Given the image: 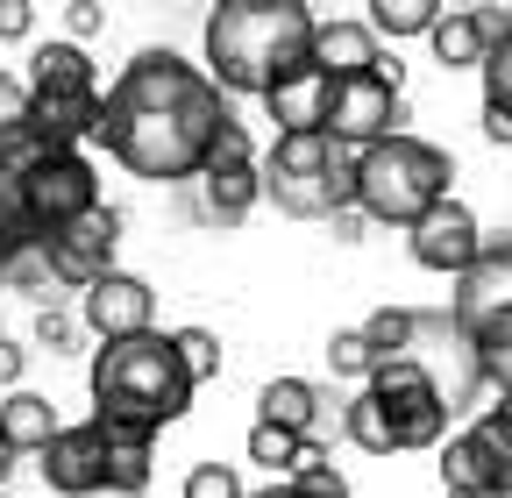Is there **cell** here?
Returning <instances> with one entry per match:
<instances>
[{
	"mask_svg": "<svg viewBox=\"0 0 512 498\" xmlns=\"http://www.w3.org/2000/svg\"><path fill=\"white\" fill-rule=\"evenodd\" d=\"M36 249H43V264H50V278H57L64 292H93L107 271H121V264H114V249H121V214H114V207H93L86 221L43 235Z\"/></svg>",
	"mask_w": 512,
	"mask_h": 498,
	"instance_id": "obj_12",
	"label": "cell"
},
{
	"mask_svg": "<svg viewBox=\"0 0 512 498\" xmlns=\"http://www.w3.org/2000/svg\"><path fill=\"white\" fill-rule=\"evenodd\" d=\"M448 498H477V491H448Z\"/></svg>",
	"mask_w": 512,
	"mask_h": 498,
	"instance_id": "obj_42",
	"label": "cell"
},
{
	"mask_svg": "<svg viewBox=\"0 0 512 498\" xmlns=\"http://www.w3.org/2000/svg\"><path fill=\"white\" fill-rule=\"evenodd\" d=\"M299 449H306V442H299V434H285V427H264V420L249 427V463H264L278 484L299 470Z\"/></svg>",
	"mask_w": 512,
	"mask_h": 498,
	"instance_id": "obj_30",
	"label": "cell"
},
{
	"mask_svg": "<svg viewBox=\"0 0 512 498\" xmlns=\"http://www.w3.org/2000/svg\"><path fill=\"white\" fill-rule=\"evenodd\" d=\"M15 178H22V207H29L36 242L57 235V228H72V221H86L93 207H107V200H100V171H93L86 150H57V143H43Z\"/></svg>",
	"mask_w": 512,
	"mask_h": 498,
	"instance_id": "obj_7",
	"label": "cell"
},
{
	"mask_svg": "<svg viewBox=\"0 0 512 498\" xmlns=\"http://www.w3.org/2000/svg\"><path fill=\"white\" fill-rule=\"evenodd\" d=\"M328 370H335V378H356V385H370L377 356H370L363 328H335V342H328Z\"/></svg>",
	"mask_w": 512,
	"mask_h": 498,
	"instance_id": "obj_34",
	"label": "cell"
},
{
	"mask_svg": "<svg viewBox=\"0 0 512 498\" xmlns=\"http://www.w3.org/2000/svg\"><path fill=\"white\" fill-rule=\"evenodd\" d=\"M406 249H413V264L420 271H441V278H463L477 264V249H484V228L463 200H441L434 214H420L406 228Z\"/></svg>",
	"mask_w": 512,
	"mask_h": 498,
	"instance_id": "obj_15",
	"label": "cell"
},
{
	"mask_svg": "<svg viewBox=\"0 0 512 498\" xmlns=\"http://www.w3.org/2000/svg\"><path fill=\"white\" fill-rule=\"evenodd\" d=\"M335 399L320 392L313 378H271L264 392H256V420L264 427H285V434H299V442H320V427H328L335 413H328ZM342 427V420H335Z\"/></svg>",
	"mask_w": 512,
	"mask_h": 498,
	"instance_id": "obj_18",
	"label": "cell"
},
{
	"mask_svg": "<svg viewBox=\"0 0 512 498\" xmlns=\"http://www.w3.org/2000/svg\"><path fill=\"white\" fill-rule=\"evenodd\" d=\"M441 484L477 491V498H512V399L484 406L456 442L441 449Z\"/></svg>",
	"mask_w": 512,
	"mask_h": 498,
	"instance_id": "obj_10",
	"label": "cell"
},
{
	"mask_svg": "<svg viewBox=\"0 0 512 498\" xmlns=\"http://www.w3.org/2000/svg\"><path fill=\"white\" fill-rule=\"evenodd\" d=\"M36 29V8L29 0H0V43H22Z\"/></svg>",
	"mask_w": 512,
	"mask_h": 498,
	"instance_id": "obj_37",
	"label": "cell"
},
{
	"mask_svg": "<svg viewBox=\"0 0 512 498\" xmlns=\"http://www.w3.org/2000/svg\"><path fill=\"white\" fill-rule=\"evenodd\" d=\"M313 72H328L335 86L363 79V72H384V50H377L370 22H320L313 29Z\"/></svg>",
	"mask_w": 512,
	"mask_h": 498,
	"instance_id": "obj_19",
	"label": "cell"
},
{
	"mask_svg": "<svg viewBox=\"0 0 512 498\" xmlns=\"http://www.w3.org/2000/svg\"><path fill=\"white\" fill-rule=\"evenodd\" d=\"M150 434H121V427H107V491L114 498H143L150 491Z\"/></svg>",
	"mask_w": 512,
	"mask_h": 498,
	"instance_id": "obj_23",
	"label": "cell"
},
{
	"mask_svg": "<svg viewBox=\"0 0 512 498\" xmlns=\"http://www.w3.org/2000/svg\"><path fill=\"white\" fill-rule=\"evenodd\" d=\"M256 200H264V164H256V150H249V129H228V143L200 171V214L235 228V221H249Z\"/></svg>",
	"mask_w": 512,
	"mask_h": 498,
	"instance_id": "obj_14",
	"label": "cell"
},
{
	"mask_svg": "<svg viewBox=\"0 0 512 498\" xmlns=\"http://www.w3.org/2000/svg\"><path fill=\"white\" fill-rule=\"evenodd\" d=\"M342 434H349L356 449H370V456H392V434H384V420H377L370 392H356V399L342 406Z\"/></svg>",
	"mask_w": 512,
	"mask_h": 498,
	"instance_id": "obj_32",
	"label": "cell"
},
{
	"mask_svg": "<svg viewBox=\"0 0 512 498\" xmlns=\"http://www.w3.org/2000/svg\"><path fill=\"white\" fill-rule=\"evenodd\" d=\"M15 463H22V456H15V442H8V434H0V484L15 477Z\"/></svg>",
	"mask_w": 512,
	"mask_h": 498,
	"instance_id": "obj_40",
	"label": "cell"
},
{
	"mask_svg": "<svg viewBox=\"0 0 512 498\" xmlns=\"http://www.w3.org/2000/svg\"><path fill=\"white\" fill-rule=\"evenodd\" d=\"M406 363H420L427 378H434V392L448 399V413L477 406V392H484L477 342H470V328L448 314V306H413V342H406Z\"/></svg>",
	"mask_w": 512,
	"mask_h": 498,
	"instance_id": "obj_9",
	"label": "cell"
},
{
	"mask_svg": "<svg viewBox=\"0 0 512 498\" xmlns=\"http://www.w3.org/2000/svg\"><path fill=\"white\" fill-rule=\"evenodd\" d=\"M249 498H299L292 484H271V491H249Z\"/></svg>",
	"mask_w": 512,
	"mask_h": 498,
	"instance_id": "obj_41",
	"label": "cell"
},
{
	"mask_svg": "<svg viewBox=\"0 0 512 498\" xmlns=\"http://www.w3.org/2000/svg\"><path fill=\"white\" fill-rule=\"evenodd\" d=\"M448 178H456L448 150L406 129V136H392V143H377V150L356 157V214L384 221V228H413L441 200H456V193H448Z\"/></svg>",
	"mask_w": 512,
	"mask_h": 498,
	"instance_id": "obj_4",
	"label": "cell"
},
{
	"mask_svg": "<svg viewBox=\"0 0 512 498\" xmlns=\"http://www.w3.org/2000/svg\"><path fill=\"white\" fill-rule=\"evenodd\" d=\"M79 328L100 335V342L157 335V292H150V278H136V271H107L93 292H79Z\"/></svg>",
	"mask_w": 512,
	"mask_h": 498,
	"instance_id": "obj_13",
	"label": "cell"
},
{
	"mask_svg": "<svg viewBox=\"0 0 512 498\" xmlns=\"http://www.w3.org/2000/svg\"><path fill=\"white\" fill-rule=\"evenodd\" d=\"M285 484H292L299 498H349V477L328 463V449H320V442H306V449H299V470H292Z\"/></svg>",
	"mask_w": 512,
	"mask_h": 498,
	"instance_id": "obj_28",
	"label": "cell"
},
{
	"mask_svg": "<svg viewBox=\"0 0 512 498\" xmlns=\"http://www.w3.org/2000/svg\"><path fill=\"white\" fill-rule=\"evenodd\" d=\"M328 136L342 150H377V143H392L406 136V86L399 79H384V72H363V79H342L335 86V107H328Z\"/></svg>",
	"mask_w": 512,
	"mask_h": 498,
	"instance_id": "obj_11",
	"label": "cell"
},
{
	"mask_svg": "<svg viewBox=\"0 0 512 498\" xmlns=\"http://www.w3.org/2000/svg\"><path fill=\"white\" fill-rule=\"evenodd\" d=\"M370 36H434V22H441V0H370Z\"/></svg>",
	"mask_w": 512,
	"mask_h": 498,
	"instance_id": "obj_25",
	"label": "cell"
},
{
	"mask_svg": "<svg viewBox=\"0 0 512 498\" xmlns=\"http://www.w3.org/2000/svg\"><path fill=\"white\" fill-rule=\"evenodd\" d=\"M86 392H93V420L121 427V434H157L171 420L192 413V370L171 349V335H136V342H100L93 370H86Z\"/></svg>",
	"mask_w": 512,
	"mask_h": 498,
	"instance_id": "obj_3",
	"label": "cell"
},
{
	"mask_svg": "<svg viewBox=\"0 0 512 498\" xmlns=\"http://www.w3.org/2000/svg\"><path fill=\"white\" fill-rule=\"evenodd\" d=\"M484 136L512 143V36L484 57Z\"/></svg>",
	"mask_w": 512,
	"mask_h": 498,
	"instance_id": "obj_24",
	"label": "cell"
},
{
	"mask_svg": "<svg viewBox=\"0 0 512 498\" xmlns=\"http://www.w3.org/2000/svg\"><path fill=\"white\" fill-rule=\"evenodd\" d=\"M72 342H79V314H64V306H36V349L64 356Z\"/></svg>",
	"mask_w": 512,
	"mask_h": 498,
	"instance_id": "obj_36",
	"label": "cell"
},
{
	"mask_svg": "<svg viewBox=\"0 0 512 498\" xmlns=\"http://www.w3.org/2000/svg\"><path fill=\"white\" fill-rule=\"evenodd\" d=\"M264 164V200L292 221H342L356 207V150L335 136H271Z\"/></svg>",
	"mask_w": 512,
	"mask_h": 498,
	"instance_id": "obj_5",
	"label": "cell"
},
{
	"mask_svg": "<svg viewBox=\"0 0 512 498\" xmlns=\"http://www.w3.org/2000/svg\"><path fill=\"white\" fill-rule=\"evenodd\" d=\"M22 370H29V349L22 342H0V385L22 392Z\"/></svg>",
	"mask_w": 512,
	"mask_h": 498,
	"instance_id": "obj_38",
	"label": "cell"
},
{
	"mask_svg": "<svg viewBox=\"0 0 512 498\" xmlns=\"http://www.w3.org/2000/svg\"><path fill=\"white\" fill-rule=\"evenodd\" d=\"M171 349L185 356V370H192V385H207V378H221V335H214V328H171Z\"/></svg>",
	"mask_w": 512,
	"mask_h": 498,
	"instance_id": "obj_31",
	"label": "cell"
},
{
	"mask_svg": "<svg viewBox=\"0 0 512 498\" xmlns=\"http://www.w3.org/2000/svg\"><path fill=\"white\" fill-rule=\"evenodd\" d=\"M427 43H434V65H448V72H484V57H491V36L477 22V8H441Z\"/></svg>",
	"mask_w": 512,
	"mask_h": 498,
	"instance_id": "obj_22",
	"label": "cell"
},
{
	"mask_svg": "<svg viewBox=\"0 0 512 498\" xmlns=\"http://www.w3.org/2000/svg\"><path fill=\"white\" fill-rule=\"evenodd\" d=\"M22 249H36V228H29V207H22V178L0 164V271H8Z\"/></svg>",
	"mask_w": 512,
	"mask_h": 498,
	"instance_id": "obj_26",
	"label": "cell"
},
{
	"mask_svg": "<svg viewBox=\"0 0 512 498\" xmlns=\"http://www.w3.org/2000/svg\"><path fill=\"white\" fill-rule=\"evenodd\" d=\"M363 342H370L377 363H399L406 342H413V306H377V314L363 321Z\"/></svg>",
	"mask_w": 512,
	"mask_h": 498,
	"instance_id": "obj_29",
	"label": "cell"
},
{
	"mask_svg": "<svg viewBox=\"0 0 512 498\" xmlns=\"http://www.w3.org/2000/svg\"><path fill=\"white\" fill-rule=\"evenodd\" d=\"M470 342H477V363H484V385H491L498 399H512V314H498V321L477 328Z\"/></svg>",
	"mask_w": 512,
	"mask_h": 498,
	"instance_id": "obj_27",
	"label": "cell"
},
{
	"mask_svg": "<svg viewBox=\"0 0 512 498\" xmlns=\"http://www.w3.org/2000/svg\"><path fill=\"white\" fill-rule=\"evenodd\" d=\"M100 72H93V57H86V43H43L36 57H29V129L43 136V143H57V150H79V143H93V129H100Z\"/></svg>",
	"mask_w": 512,
	"mask_h": 498,
	"instance_id": "obj_6",
	"label": "cell"
},
{
	"mask_svg": "<svg viewBox=\"0 0 512 498\" xmlns=\"http://www.w3.org/2000/svg\"><path fill=\"white\" fill-rule=\"evenodd\" d=\"M185 498H249L235 463H192L185 470Z\"/></svg>",
	"mask_w": 512,
	"mask_h": 498,
	"instance_id": "obj_35",
	"label": "cell"
},
{
	"mask_svg": "<svg viewBox=\"0 0 512 498\" xmlns=\"http://www.w3.org/2000/svg\"><path fill=\"white\" fill-rule=\"evenodd\" d=\"M228 129L242 121L235 100L207 79V65H185L178 50H136L100 100L93 143L143 185H200Z\"/></svg>",
	"mask_w": 512,
	"mask_h": 498,
	"instance_id": "obj_1",
	"label": "cell"
},
{
	"mask_svg": "<svg viewBox=\"0 0 512 498\" xmlns=\"http://www.w3.org/2000/svg\"><path fill=\"white\" fill-rule=\"evenodd\" d=\"M271 121H278V136H328V107H335V79L328 72H299L292 86H278L271 100Z\"/></svg>",
	"mask_w": 512,
	"mask_h": 498,
	"instance_id": "obj_20",
	"label": "cell"
},
{
	"mask_svg": "<svg viewBox=\"0 0 512 498\" xmlns=\"http://www.w3.org/2000/svg\"><path fill=\"white\" fill-rule=\"evenodd\" d=\"M64 29H72V43H86L100 29V8H93V0H72V8H64Z\"/></svg>",
	"mask_w": 512,
	"mask_h": 498,
	"instance_id": "obj_39",
	"label": "cell"
},
{
	"mask_svg": "<svg viewBox=\"0 0 512 498\" xmlns=\"http://www.w3.org/2000/svg\"><path fill=\"white\" fill-rule=\"evenodd\" d=\"M57 406L43 399V392H8V399H0V434H8V442H15V456H43L50 442H57Z\"/></svg>",
	"mask_w": 512,
	"mask_h": 498,
	"instance_id": "obj_21",
	"label": "cell"
},
{
	"mask_svg": "<svg viewBox=\"0 0 512 498\" xmlns=\"http://www.w3.org/2000/svg\"><path fill=\"white\" fill-rule=\"evenodd\" d=\"M313 29L320 15L306 0H221L207 15V79L228 100L235 93L271 100L313 65Z\"/></svg>",
	"mask_w": 512,
	"mask_h": 498,
	"instance_id": "obj_2",
	"label": "cell"
},
{
	"mask_svg": "<svg viewBox=\"0 0 512 498\" xmlns=\"http://www.w3.org/2000/svg\"><path fill=\"white\" fill-rule=\"evenodd\" d=\"M43 484L57 498H93L107 491V427L100 420H79V427H57V442L43 449Z\"/></svg>",
	"mask_w": 512,
	"mask_h": 498,
	"instance_id": "obj_16",
	"label": "cell"
},
{
	"mask_svg": "<svg viewBox=\"0 0 512 498\" xmlns=\"http://www.w3.org/2000/svg\"><path fill=\"white\" fill-rule=\"evenodd\" d=\"M22 136H29V79L0 72V157H8Z\"/></svg>",
	"mask_w": 512,
	"mask_h": 498,
	"instance_id": "obj_33",
	"label": "cell"
},
{
	"mask_svg": "<svg viewBox=\"0 0 512 498\" xmlns=\"http://www.w3.org/2000/svg\"><path fill=\"white\" fill-rule=\"evenodd\" d=\"M0 342H8V335H0Z\"/></svg>",
	"mask_w": 512,
	"mask_h": 498,
	"instance_id": "obj_43",
	"label": "cell"
},
{
	"mask_svg": "<svg viewBox=\"0 0 512 498\" xmlns=\"http://www.w3.org/2000/svg\"><path fill=\"white\" fill-rule=\"evenodd\" d=\"M363 392H370L384 434H392V456H399V449H441L448 420H456V413H448V399L434 392V378H427L420 363H406V356H399V363H377Z\"/></svg>",
	"mask_w": 512,
	"mask_h": 498,
	"instance_id": "obj_8",
	"label": "cell"
},
{
	"mask_svg": "<svg viewBox=\"0 0 512 498\" xmlns=\"http://www.w3.org/2000/svg\"><path fill=\"white\" fill-rule=\"evenodd\" d=\"M448 314H456L470 335L491 328L498 314H512V235H484L477 264L456 278V299H448Z\"/></svg>",
	"mask_w": 512,
	"mask_h": 498,
	"instance_id": "obj_17",
	"label": "cell"
}]
</instances>
